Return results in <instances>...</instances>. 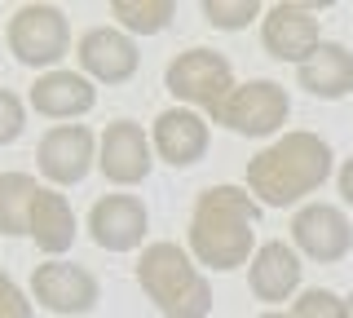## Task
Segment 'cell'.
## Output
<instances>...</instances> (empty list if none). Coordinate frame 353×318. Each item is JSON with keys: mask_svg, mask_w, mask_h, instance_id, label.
<instances>
[{"mask_svg": "<svg viewBox=\"0 0 353 318\" xmlns=\"http://www.w3.org/2000/svg\"><path fill=\"white\" fill-rule=\"evenodd\" d=\"M331 146L309 128H296V133H283L279 141L252 155L248 163V190L252 199L265 208H287L301 203L305 195H314L318 186L331 177Z\"/></svg>", "mask_w": 353, "mask_h": 318, "instance_id": "obj_2", "label": "cell"}, {"mask_svg": "<svg viewBox=\"0 0 353 318\" xmlns=\"http://www.w3.org/2000/svg\"><path fill=\"white\" fill-rule=\"evenodd\" d=\"M5 40L22 67L58 71V62L71 53V23H66V14L58 5H22L9 18Z\"/></svg>", "mask_w": 353, "mask_h": 318, "instance_id": "obj_5", "label": "cell"}, {"mask_svg": "<svg viewBox=\"0 0 353 318\" xmlns=\"http://www.w3.org/2000/svg\"><path fill=\"white\" fill-rule=\"evenodd\" d=\"M36 159H40V172L53 186H75L88 177V168L97 159V137L84 124H53L40 137Z\"/></svg>", "mask_w": 353, "mask_h": 318, "instance_id": "obj_11", "label": "cell"}, {"mask_svg": "<svg viewBox=\"0 0 353 318\" xmlns=\"http://www.w3.org/2000/svg\"><path fill=\"white\" fill-rule=\"evenodd\" d=\"M22 128H27V106H22V97L9 93V89H0V146L18 141Z\"/></svg>", "mask_w": 353, "mask_h": 318, "instance_id": "obj_23", "label": "cell"}, {"mask_svg": "<svg viewBox=\"0 0 353 318\" xmlns=\"http://www.w3.org/2000/svg\"><path fill=\"white\" fill-rule=\"evenodd\" d=\"M292 115V97L279 80H248L225 97V106L212 115L221 128L239 137H274Z\"/></svg>", "mask_w": 353, "mask_h": 318, "instance_id": "obj_6", "label": "cell"}, {"mask_svg": "<svg viewBox=\"0 0 353 318\" xmlns=\"http://www.w3.org/2000/svg\"><path fill=\"white\" fill-rule=\"evenodd\" d=\"M261 203L243 186H208L190 212V257L208 270H239L252 261Z\"/></svg>", "mask_w": 353, "mask_h": 318, "instance_id": "obj_1", "label": "cell"}, {"mask_svg": "<svg viewBox=\"0 0 353 318\" xmlns=\"http://www.w3.org/2000/svg\"><path fill=\"white\" fill-rule=\"evenodd\" d=\"M146 203L137 195H102L93 208H88V235H93L97 248L106 252H132L146 244Z\"/></svg>", "mask_w": 353, "mask_h": 318, "instance_id": "obj_13", "label": "cell"}, {"mask_svg": "<svg viewBox=\"0 0 353 318\" xmlns=\"http://www.w3.org/2000/svg\"><path fill=\"white\" fill-rule=\"evenodd\" d=\"M163 84H168V93L176 102H185L190 111L199 106V111H208V115H216L221 106H225V97L239 89L230 58L216 53V49H203V45L176 53L168 62V71H163Z\"/></svg>", "mask_w": 353, "mask_h": 318, "instance_id": "obj_4", "label": "cell"}, {"mask_svg": "<svg viewBox=\"0 0 353 318\" xmlns=\"http://www.w3.org/2000/svg\"><path fill=\"white\" fill-rule=\"evenodd\" d=\"M345 305H349V318H353V296H345Z\"/></svg>", "mask_w": 353, "mask_h": 318, "instance_id": "obj_27", "label": "cell"}, {"mask_svg": "<svg viewBox=\"0 0 353 318\" xmlns=\"http://www.w3.org/2000/svg\"><path fill=\"white\" fill-rule=\"evenodd\" d=\"M110 14L128 36H159L176 18V5L172 0H110Z\"/></svg>", "mask_w": 353, "mask_h": 318, "instance_id": "obj_20", "label": "cell"}, {"mask_svg": "<svg viewBox=\"0 0 353 318\" xmlns=\"http://www.w3.org/2000/svg\"><path fill=\"white\" fill-rule=\"evenodd\" d=\"M301 252L287 248L283 239H270V244H261L252 252V266H248V288L256 301L265 305H279V301H292L296 292H301Z\"/></svg>", "mask_w": 353, "mask_h": 318, "instance_id": "obj_15", "label": "cell"}, {"mask_svg": "<svg viewBox=\"0 0 353 318\" xmlns=\"http://www.w3.org/2000/svg\"><path fill=\"white\" fill-rule=\"evenodd\" d=\"M0 40H5V36H0Z\"/></svg>", "mask_w": 353, "mask_h": 318, "instance_id": "obj_28", "label": "cell"}, {"mask_svg": "<svg viewBox=\"0 0 353 318\" xmlns=\"http://www.w3.org/2000/svg\"><path fill=\"white\" fill-rule=\"evenodd\" d=\"M97 168H102L106 181H115V186L146 181L150 168H154V146L146 141V128L132 124V119L106 124V133L97 137Z\"/></svg>", "mask_w": 353, "mask_h": 318, "instance_id": "obj_10", "label": "cell"}, {"mask_svg": "<svg viewBox=\"0 0 353 318\" xmlns=\"http://www.w3.org/2000/svg\"><path fill=\"white\" fill-rule=\"evenodd\" d=\"M292 244H296V252H305L309 261H323V266L345 261L353 252V226H349L345 208L305 203L301 212L292 217Z\"/></svg>", "mask_w": 353, "mask_h": 318, "instance_id": "obj_9", "label": "cell"}, {"mask_svg": "<svg viewBox=\"0 0 353 318\" xmlns=\"http://www.w3.org/2000/svg\"><path fill=\"white\" fill-rule=\"evenodd\" d=\"M323 5H301V0H279L265 9L261 18V45L270 58L279 62H296L305 67L323 45V23H318Z\"/></svg>", "mask_w": 353, "mask_h": 318, "instance_id": "obj_7", "label": "cell"}, {"mask_svg": "<svg viewBox=\"0 0 353 318\" xmlns=\"http://www.w3.org/2000/svg\"><path fill=\"white\" fill-rule=\"evenodd\" d=\"M340 195H345V203L353 208V159H345V168H340Z\"/></svg>", "mask_w": 353, "mask_h": 318, "instance_id": "obj_25", "label": "cell"}, {"mask_svg": "<svg viewBox=\"0 0 353 318\" xmlns=\"http://www.w3.org/2000/svg\"><path fill=\"white\" fill-rule=\"evenodd\" d=\"M27 235L36 239V248L49 252V257H62V252L75 244V212H71V203H66V195H58L53 186H40Z\"/></svg>", "mask_w": 353, "mask_h": 318, "instance_id": "obj_18", "label": "cell"}, {"mask_svg": "<svg viewBox=\"0 0 353 318\" xmlns=\"http://www.w3.org/2000/svg\"><path fill=\"white\" fill-rule=\"evenodd\" d=\"M40 181L31 172H0V235L18 239L31 230V208H36Z\"/></svg>", "mask_w": 353, "mask_h": 318, "instance_id": "obj_19", "label": "cell"}, {"mask_svg": "<svg viewBox=\"0 0 353 318\" xmlns=\"http://www.w3.org/2000/svg\"><path fill=\"white\" fill-rule=\"evenodd\" d=\"M296 84L309 97H323V102H340V97L353 93V53L340 40H323L318 53L296 67Z\"/></svg>", "mask_w": 353, "mask_h": 318, "instance_id": "obj_17", "label": "cell"}, {"mask_svg": "<svg viewBox=\"0 0 353 318\" xmlns=\"http://www.w3.org/2000/svg\"><path fill=\"white\" fill-rule=\"evenodd\" d=\"M292 318H349V305L340 301L336 292H327V288H305L301 296H296Z\"/></svg>", "mask_w": 353, "mask_h": 318, "instance_id": "obj_22", "label": "cell"}, {"mask_svg": "<svg viewBox=\"0 0 353 318\" xmlns=\"http://www.w3.org/2000/svg\"><path fill=\"white\" fill-rule=\"evenodd\" d=\"M31 296L49 314H88L102 301V283L93 270L75 266V261H44L31 270Z\"/></svg>", "mask_w": 353, "mask_h": 318, "instance_id": "obj_8", "label": "cell"}, {"mask_svg": "<svg viewBox=\"0 0 353 318\" xmlns=\"http://www.w3.org/2000/svg\"><path fill=\"white\" fill-rule=\"evenodd\" d=\"M203 18L221 31H243L252 18H261V0H203Z\"/></svg>", "mask_w": 353, "mask_h": 318, "instance_id": "obj_21", "label": "cell"}, {"mask_svg": "<svg viewBox=\"0 0 353 318\" xmlns=\"http://www.w3.org/2000/svg\"><path fill=\"white\" fill-rule=\"evenodd\" d=\"M137 283L141 292L154 301V310L163 318H208L212 314V288L199 274L194 257L181 244H146L137 257Z\"/></svg>", "mask_w": 353, "mask_h": 318, "instance_id": "obj_3", "label": "cell"}, {"mask_svg": "<svg viewBox=\"0 0 353 318\" xmlns=\"http://www.w3.org/2000/svg\"><path fill=\"white\" fill-rule=\"evenodd\" d=\"M97 102V89L84 71H44L36 84H31V106L44 115V119H75V115H88Z\"/></svg>", "mask_w": 353, "mask_h": 318, "instance_id": "obj_16", "label": "cell"}, {"mask_svg": "<svg viewBox=\"0 0 353 318\" xmlns=\"http://www.w3.org/2000/svg\"><path fill=\"white\" fill-rule=\"evenodd\" d=\"M261 318H292V314H283V310H265Z\"/></svg>", "mask_w": 353, "mask_h": 318, "instance_id": "obj_26", "label": "cell"}, {"mask_svg": "<svg viewBox=\"0 0 353 318\" xmlns=\"http://www.w3.org/2000/svg\"><path fill=\"white\" fill-rule=\"evenodd\" d=\"M208 141H212V128L208 119L190 111V106H168V111L154 115V128H150V146L154 155L172 168H194L199 159L208 155Z\"/></svg>", "mask_w": 353, "mask_h": 318, "instance_id": "obj_14", "label": "cell"}, {"mask_svg": "<svg viewBox=\"0 0 353 318\" xmlns=\"http://www.w3.org/2000/svg\"><path fill=\"white\" fill-rule=\"evenodd\" d=\"M0 318H36V310H31V301H27V292H22L5 270H0Z\"/></svg>", "mask_w": 353, "mask_h": 318, "instance_id": "obj_24", "label": "cell"}, {"mask_svg": "<svg viewBox=\"0 0 353 318\" xmlns=\"http://www.w3.org/2000/svg\"><path fill=\"white\" fill-rule=\"evenodd\" d=\"M75 58L88 80H102V84H128L141 67V53H137V40L119 27H93L80 36L75 45Z\"/></svg>", "mask_w": 353, "mask_h": 318, "instance_id": "obj_12", "label": "cell"}]
</instances>
